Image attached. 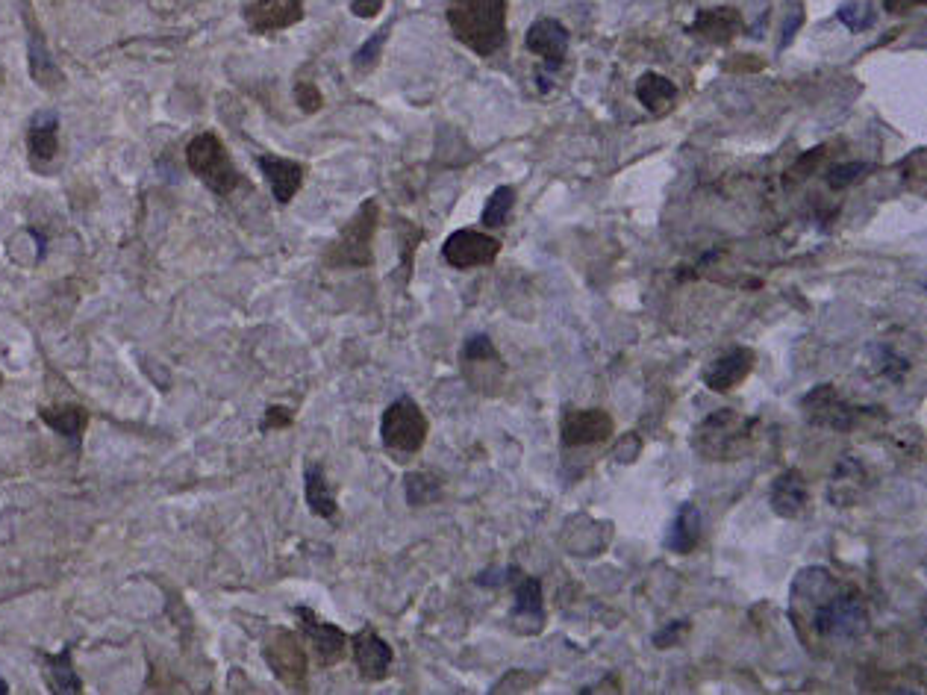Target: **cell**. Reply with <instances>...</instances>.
<instances>
[{
    "mask_svg": "<svg viewBox=\"0 0 927 695\" xmlns=\"http://www.w3.org/2000/svg\"><path fill=\"white\" fill-rule=\"evenodd\" d=\"M792 619L807 622L819 640L851 642L869 631V607L854 587L839 584L827 569H804L792 584Z\"/></svg>",
    "mask_w": 927,
    "mask_h": 695,
    "instance_id": "cell-1",
    "label": "cell"
},
{
    "mask_svg": "<svg viewBox=\"0 0 927 695\" xmlns=\"http://www.w3.org/2000/svg\"><path fill=\"white\" fill-rule=\"evenodd\" d=\"M757 436H760V419L721 407L695 425L689 445L704 463H736L754 451Z\"/></svg>",
    "mask_w": 927,
    "mask_h": 695,
    "instance_id": "cell-2",
    "label": "cell"
},
{
    "mask_svg": "<svg viewBox=\"0 0 927 695\" xmlns=\"http://www.w3.org/2000/svg\"><path fill=\"white\" fill-rule=\"evenodd\" d=\"M448 27L471 54L495 56L507 45V0H448Z\"/></svg>",
    "mask_w": 927,
    "mask_h": 695,
    "instance_id": "cell-3",
    "label": "cell"
},
{
    "mask_svg": "<svg viewBox=\"0 0 927 695\" xmlns=\"http://www.w3.org/2000/svg\"><path fill=\"white\" fill-rule=\"evenodd\" d=\"M801 413L810 425L824 430H836V433H854L866 422L883 419L886 422V410H880L875 404L863 407L848 401L833 383H819L813 386L804 398H801Z\"/></svg>",
    "mask_w": 927,
    "mask_h": 695,
    "instance_id": "cell-4",
    "label": "cell"
},
{
    "mask_svg": "<svg viewBox=\"0 0 927 695\" xmlns=\"http://www.w3.org/2000/svg\"><path fill=\"white\" fill-rule=\"evenodd\" d=\"M380 224L377 201H365L357 215L342 227V233L324 251L327 268H368L374 266V233Z\"/></svg>",
    "mask_w": 927,
    "mask_h": 695,
    "instance_id": "cell-5",
    "label": "cell"
},
{
    "mask_svg": "<svg viewBox=\"0 0 927 695\" xmlns=\"http://www.w3.org/2000/svg\"><path fill=\"white\" fill-rule=\"evenodd\" d=\"M427 433H430V422L424 416V410L418 407V401L410 395H401L395 398L383 419H380V439H383V448L398 460H410L415 457L424 442H427Z\"/></svg>",
    "mask_w": 927,
    "mask_h": 695,
    "instance_id": "cell-6",
    "label": "cell"
},
{
    "mask_svg": "<svg viewBox=\"0 0 927 695\" xmlns=\"http://www.w3.org/2000/svg\"><path fill=\"white\" fill-rule=\"evenodd\" d=\"M186 162H189L192 174L204 186H209L215 195H221V198L233 195V189L239 186V171H236V165L230 160L224 142L215 133L195 136L189 142V148H186Z\"/></svg>",
    "mask_w": 927,
    "mask_h": 695,
    "instance_id": "cell-7",
    "label": "cell"
},
{
    "mask_svg": "<svg viewBox=\"0 0 927 695\" xmlns=\"http://www.w3.org/2000/svg\"><path fill=\"white\" fill-rule=\"evenodd\" d=\"M262 657L271 669V675L295 690V693H307V675H309V660L307 651H304V642L295 631H286V628H274L265 642H262Z\"/></svg>",
    "mask_w": 927,
    "mask_h": 695,
    "instance_id": "cell-8",
    "label": "cell"
},
{
    "mask_svg": "<svg viewBox=\"0 0 927 695\" xmlns=\"http://www.w3.org/2000/svg\"><path fill=\"white\" fill-rule=\"evenodd\" d=\"M616 433V422L607 410L601 407H566L560 419V439L566 448H592L610 442Z\"/></svg>",
    "mask_w": 927,
    "mask_h": 695,
    "instance_id": "cell-9",
    "label": "cell"
},
{
    "mask_svg": "<svg viewBox=\"0 0 927 695\" xmlns=\"http://www.w3.org/2000/svg\"><path fill=\"white\" fill-rule=\"evenodd\" d=\"M498 254H501V242L495 236L471 230V227L454 230L442 245V260L451 268H460V271L492 266L498 260Z\"/></svg>",
    "mask_w": 927,
    "mask_h": 695,
    "instance_id": "cell-10",
    "label": "cell"
},
{
    "mask_svg": "<svg viewBox=\"0 0 927 695\" xmlns=\"http://www.w3.org/2000/svg\"><path fill=\"white\" fill-rule=\"evenodd\" d=\"M295 616L301 622V634L312 645V654L318 660V666H336L345 651H348V634L339 625L324 622L318 613H312L309 607H295Z\"/></svg>",
    "mask_w": 927,
    "mask_h": 695,
    "instance_id": "cell-11",
    "label": "cell"
},
{
    "mask_svg": "<svg viewBox=\"0 0 927 695\" xmlns=\"http://www.w3.org/2000/svg\"><path fill=\"white\" fill-rule=\"evenodd\" d=\"M513 584L515 604L510 610V625L518 634H539L545 628V592L542 581L533 575H524L521 569L515 572Z\"/></svg>",
    "mask_w": 927,
    "mask_h": 695,
    "instance_id": "cell-12",
    "label": "cell"
},
{
    "mask_svg": "<svg viewBox=\"0 0 927 695\" xmlns=\"http://www.w3.org/2000/svg\"><path fill=\"white\" fill-rule=\"evenodd\" d=\"M754 366H757V354L751 351V348H745V345H736V348H730V351H724L719 354L707 369H704V386L710 389V392H719V395H727V392H733L736 386H742L748 375L754 372Z\"/></svg>",
    "mask_w": 927,
    "mask_h": 695,
    "instance_id": "cell-13",
    "label": "cell"
},
{
    "mask_svg": "<svg viewBox=\"0 0 927 695\" xmlns=\"http://www.w3.org/2000/svg\"><path fill=\"white\" fill-rule=\"evenodd\" d=\"M524 48L536 54L548 68H560L568 54V30L557 18H539L524 36Z\"/></svg>",
    "mask_w": 927,
    "mask_h": 695,
    "instance_id": "cell-14",
    "label": "cell"
},
{
    "mask_svg": "<svg viewBox=\"0 0 927 695\" xmlns=\"http://www.w3.org/2000/svg\"><path fill=\"white\" fill-rule=\"evenodd\" d=\"M351 648H354V663L360 669L362 681H383L392 669V660H395V651L392 645L383 640L374 628H362L360 634L354 637Z\"/></svg>",
    "mask_w": 927,
    "mask_h": 695,
    "instance_id": "cell-15",
    "label": "cell"
},
{
    "mask_svg": "<svg viewBox=\"0 0 927 695\" xmlns=\"http://www.w3.org/2000/svg\"><path fill=\"white\" fill-rule=\"evenodd\" d=\"M774 516L780 519H801L810 507V486L807 478L798 469H786L780 472L772 483V495H769Z\"/></svg>",
    "mask_w": 927,
    "mask_h": 695,
    "instance_id": "cell-16",
    "label": "cell"
},
{
    "mask_svg": "<svg viewBox=\"0 0 927 695\" xmlns=\"http://www.w3.org/2000/svg\"><path fill=\"white\" fill-rule=\"evenodd\" d=\"M304 18V0H257L245 9V21L254 33H277L295 27Z\"/></svg>",
    "mask_w": 927,
    "mask_h": 695,
    "instance_id": "cell-17",
    "label": "cell"
},
{
    "mask_svg": "<svg viewBox=\"0 0 927 695\" xmlns=\"http://www.w3.org/2000/svg\"><path fill=\"white\" fill-rule=\"evenodd\" d=\"M742 30V15L733 6H713V9H701L695 15V21L689 24V33L710 42V45H727L739 36Z\"/></svg>",
    "mask_w": 927,
    "mask_h": 695,
    "instance_id": "cell-18",
    "label": "cell"
},
{
    "mask_svg": "<svg viewBox=\"0 0 927 695\" xmlns=\"http://www.w3.org/2000/svg\"><path fill=\"white\" fill-rule=\"evenodd\" d=\"M257 162L277 204H289L301 192L304 177H307V168L301 162L286 160V157H259Z\"/></svg>",
    "mask_w": 927,
    "mask_h": 695,
    "instance_id": "cell-19",
    "label": "cell"
},
{
    "mask_svg": "<svg viewBox=\"0 0 927 695\" xmlns=\"http://www.w3.org/2000/svg\"><path fill=\"white\" fill-rule=\"evenodd\" d=\"M701 531H704L701 510L692 501H686L674 513V519H671L669 534H666V548L674 551V554H692L698 548V542H701Z\"/></svg>",
    "mask_w": 927,
    "mask_h": 695,
    "instance_id": "cell-20",
    "label": "cell"
},
{
    "mask_svg": "<svg viewBox=\"0 0 927 695\" xmlns=\"http://www.w3.org/2000/svg\"><path fill=\"white\" fill-rule=\"evenodd\" d=\"M636 98L651 115H666L677 104V86L657 71H645L636 80Z\"/></svg>",
    "mask_w": 927,
    "mask_h": 695,
    "instance_id": "cell-21",
    "label": "cell"
},
{
    "mask_svg": "<svg viewBox=\"0 0 927 695\" xmlns=\"http://www.w3.org/2000/svg\"><path fill=\"white\" fill-rule=\"evenodd\" d=\"M39 419L51 430H56L59 436H68V439H80L86 425H89V413H86V407H80V404L42 407V410H39Z\"/></svg>",
    "mask_w": 927,
    "mask_h": 695,
    "instance_id": "cell-22",
    "label": "cell"
},
{
    "mask_svg": "<svg viewBox=\"0 0 927 695\" xmlns=\"http://www.w3.org/2000/svg\"><path fill=\"white\" fill-rule=\"evenodd\" d=\"M304 495H307V507L312 510V516L318 519H333L336 516V495L330 489V483L324 478V469L321 466H309L304 472Z\"/></svg>",
    "mask_w": 927,
    "mask_h": 695,
    "instance_id": "cell-23",
    "label": "cell"
},
{
    "mask_svg": "<svg viewBox=\"0 0 927 695\" xmlns=\"http://www.w3.org/2000/svg\"><path fill=\"white\" fill-rule=\"evenodd\" d=\"M59 124H56V115L48 118H36L30 124V133H27V145H30V160L33 165H48L59 151Z\"/></svg>",
    "mask_w": 927,
    "mask_h": 695,
    "instance_id": "cell-24",
    "label": "cell"
},
{
    "mask_svg": "<svg viewBox=\"0 0 927 695\" xmlns=\"http://www.w3.org/2000/svg\"><path fill=\"white\" fill-rule=\"evenodd\" d=\"M486 366H504V360H501L495 342L486 333H474V336L465 339L463 345V372H468V369L483 372ZM477 380H480V375L471 377V386H477Z\"/></svg>",
    "mask_w": 927,
    "mask_h": 695,
    "instance_id": "cell-25",
    "label": "cell"
},
{
    "mask_svg": "<svg viewBox=\"0 0 927 695\" xmlns=\"http://www.w3.org/2000/svg\"><path fill=\"white\" fill-rule=\"evenodd\" d=\"M404 492L412 507H424V504H436L445 492V481L433 472H410L404 481Z\"/></svg>",
    "mask_w": 927,
    "mask_h": 695,
    "instance_id": "cell-26",
    "label": "cell"
},
{
    "mask_svg": "<svg viewBox=\"0 0 927 695\" xmlns=\"http://www.w3.org/2000/svg\"><path fill=\"white\" fill-rule=\"evenodd\" d=\"M30 68H33L36 83H39V86H45V89H51V86H59V83H62L59 68L53 65L51 54H48V45L42 42V36H39V33H30Z\"/></svg>",
    "mask_w": 927,
    "mask_h": 695,
    "instance_id": "cell-27",
    "label": "cell"
},
{
    "mask_svg": "<svg viewBox=\"0 0 927 695\" xmlns=\"http://www.w3.org/2000/svg\"><path fill=\"white\" fill-rule=\"evenodd\" d=\"M513 207H515L513 186H498V189L489 195V201H486V207H483V215H480L483 227H501V224L510 218Z\"/></svg>",
    "mask_w": 927,
    "mask_h": 695,
    "instance_id": "cell-28",
    "label": "cell"
},
{
    "mask_svg": "<svg viewBox=\"0 0 927 695\" xmlns=\"http://www.w3.org/2000/svg\"><path fill=\"white\" fill-rule=\"evenodd\" d=\"M48 672H51L53 693H83V681L74 675L68 651H62L56 657H48Z\"/></svg>",
    "mask_w": 927,
    "mask_h": 695,
    "instance_id": "cell-29",
    "label": "cell"
},
{
    "mask_svg": "<svg viewBox=\"0 0 927 695\" xmlns=\"http://www.w3.org/2000/svg\"><path fill=\"white\" fill-rule=\"evenodd\" d=\"M830 151H833V145H816L813 151H804V154L795 160V165L786 171L783 183H786V186H798V183H804L807 177H813V174L819 171V165L830 157Z\"/></svg>",
    "mask_w": 927,
    "mask_h": 695,
    "instance_id": "cell-30",
    "label": "cell"
},
{
    "mask_svg": "<svg viewBox=\"0 0 927 695\" xmlns=\"http://www.w3.org/2000/svg\"><path fill=\"white\" fill-rule=\"evenodd\" d=\"M872 357H875L877 375L889 377L892 383L904 380L907 372H910V360H907L901 351H895L892 345H875V348H872Z\"/></svg>",
    "mask_w": 927,
    "mask_h": 695,
    "instance_id": "cell-31",
    "label": "cell"
},
{
    "mask_svg": "<svg viewBox=\"0 0 927 695\" xmlns=\"http://www.w3.org/2000/svg\"><path fill=\"white\" fill-rule=\"evenodd\" d=\"M872 171H875V165H872V162H839V165H833V168H830V174H827V186H830L833 192H842V189H848V186H854V183L866 180Z\"/></svg>",
    "mask_w": 927,
    "mask_h": 695,
    "instance_id": "cell-32",
    "label": "cell"
},
{
    "mask_svg": "<svg viewBox=\"0 0 927 695\" xmlns=\"http://www.w3.org/2000/svg\"><path fill=\"white\" fill-rule=\"evenodd\" d=\"M386 36H389V30L383 27L377 36H371L365 45H362L360 51L354 54V68L357 71H368V68H374L377 65V59H380V51H383V42H386Z\"/></svg>",
    "mask_w": 927,
    "mask_h": 695,
    "instance_id": "cell-33",
    "label": "cell"
},
{
    "mask_svg": "<svg viewBox=\"0 0 927 695\" xmlns=\"http://www.w3.org/2000/svg\"><path fill=\"white\" fill-rule=\"evenodd\" d=\"M689 619H674L669 622L666 628H660L657 634H654V645L657 648H674V645H680V642L686 640V634H689Z\"/></svg>",
    "mask_w": 927,
    "mask_h": 695,
    "instance_id": "cell-34",
    "label": "cell"
},
{
    "mask_svg": "<svg viewBox=\"0 0 927 695\" xmlns=\"http://www.w3.org/2000/svg\"><path fill=\"white\" fill-rule=\"evenodd\" d=\"M536 681H539V675H527L524 669H515L492 687V693H527Z\"/></svg>",
    "mask_w": 927,
    "mask_h": 695,
    "instance_id": "cell-35",
    "label": "cell"
},
{
    "mask_svg": "<svg viewBox=\"0 0 927 695\" xmlns=\"http://www.w3.org/2000/svg\"><path fill=\"white\" fill-rule=\"evenodd\" d=\"M295 98H298V107L304 109V112H318V109L324 107V98H321V92L315 89V83H298L295 86Z\"/></svg>",
    "mask_w": 927,
    "mask_h": 695,
    "instance_id": "cell-36",
    "label": "cell"
},
{
    "mask_svg": "<svg viewBox=\"0 0 927 695\" xmlns=\"http://www.w3.org/2000/svg\"><path fill=\"white\" fill-rule=\"evenodd\" d=\"M922 154H925V151L919 148V151H913L907 160H901V168H904L901 174H904V180H907V186H910L913 192H922V177H925V168H922V165H916V160H919Z\"/></svg>",
    "mask_w": 927,
    "mask_h": 695,
    "instance_id": "cell-37",
    "label": "cell"
},
{
    "mask_svg": "<svg viewBox=\"0 0 927 695\" xmlns=\"http://www.w3.org/2000/svg\"><path fill=\"white\" fill-rule=\"evenodd\" d=\"M295 422V416L286 410V407H277V404H271L268 410H265V419H262V430H280V428H289Z\"/></svg>",
    "mask_w": 927,
    "mask_h": 695,
    "instance_id": "cell-38",
    "label": "cell"
},
{
    "mask_svg": "<svg viewBox=\"0 0 927 695\" xmlns=\"http://www.w3.org/2000/svg\"><path fill=\"white\" fill-rule=\"evenodd\" d=\"M383 3H386V0H351V12H354L357 18H374V15L383 9Z\"/></svg>",
    "mask_w": 927,
    "mask_h": 695,
    "instance_id": "cell-39",
    "label": "cell"
},
{
    "mask_svg": "<svg viewBox=\"0 0 927 695\" xmlns=\"http://www.w3.org/2000/svg\"><path fill=\"white\" fill-rule=\"evenodd\" d=\"M589 693H621V681H618L616 675H610V678H604L601 684H592V687H583V690H580V695Z\"/></svg>",
    "mask_w": 927,
    "mask_h": 695,
    "instance_id": "cell-40",
    "label": "cell"
},
{
    "mask_svg": "<svg viewBox=\"0 0 927 695\" xmlns=\"http://www.w3.org/2000/svg\"><path fill=\"white\" fill-rule=\"evenodd\" d=\"M925 0H883V9L889 12V15H904V12H910V9H916V6H922Z\"/></svg>",
    "mask_w": 927,
    "mask_h": 695,
    "instance_id": "cell-41",
    "label": "cell"
},
{
    "mask_svg": "<svg viewBox=\"0 0 927 695\" xmlns=\"http://www.w3.org/2000/svg\"><path fill=\"white\" fill-rule=\"evenodd\" d=\"M3 693H9V687H6V681L0 678V695H3Z\"/></svg>",
    "mask_w": 927,
    "mask_h": 695,
    "instance_id": "cell-42",
    "label": "cell"
},
{
    "mask_svg": "<svg viewBox=\"0 0 927 695\" xmlns=\"http://www.w3.org/2000/svg\"><path fill=\"white\" fill-rule=\"evenodd\" d=\"M0 383H3V377H0Z\"/></svg>",
    "mask_w": 927,
    "mask_h": 695,
    "instance_id": "cell-43",
    "label": "cell"
}]
</instances>
